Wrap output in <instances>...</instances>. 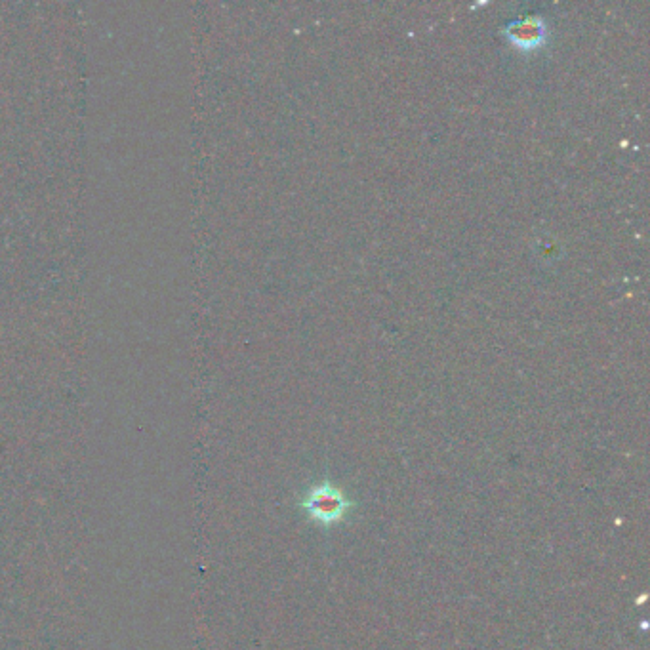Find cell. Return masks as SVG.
I'll return each mask as SVG.
<instances>
[{
    "mask_svg": "<svg viewBox=\"0 0 650 650\" xmlns=\"http://www.w3.org/2000/svg\"><path fill=\"white\" fill-rule=\"evenodd\" d=\"M302 508L307 511V515L323 525H330L340 521L346 515L347 508H349V500L344 496L342 490H338L332 485H321V487L313 488L304 502Z\"/></svg>",
    "mask_w": 650,
    "mask_h": 650,
    "instance_id": "obj_1",
    "label": "cell"
}]
</instances>
